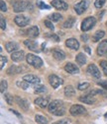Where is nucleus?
Listing matches in <instances>:
<instances>
[{"label": "nucleus", "mask_w": 107, "mask_h": 124, "mask_svg": "<svg viewBox=\"0 0 107 124\" xmlns=\"http://www.w3.org/2000/svg\"><path fill=\"white\" fill-rule=\"evenodd\" d=\"M49 112L57 115V116H63L66 114V106L65 103L59 101V100H55L49 103Z\"/></svg>", "instance_id": "f257e3e1"}, {"label": "nucleus", "mask_w": 107, "mask_h": 124, "mask_svg": "<svg viewBox=\"0 0 107 124\" xmlns=\"http://www.w3.org/2000/svg\"><path fill=\"white\" fill-rule=\"evenodd\" d=\"M12 6L14 12L19 13V12H24L29 7H31V3L29 1H26V0H16V1L12 3Z\"/></svg>", "instance_id": "f03ea898"}, {"label": "nucleus", "mask_w": 107, "mask_h": 124, "mask_svg": "<svg viewBox=\"0 0 107 124\" xmlns=\"http://www.w3.org/2000/svg\"><path fill=\"white\" fill-rule=\"evenodd\" d=\"M26 60H27V63L33 66L34 68H40L43 66V60L39 56H36L34 54H31V53L27 54Z\"/></svg>", "instance_id": "7ed1b4c3"}, {"label": "nucleus", "mask_w": 107, "mask_h": 124, "mask_svg": "<svg viewBox=\"0 0 107 124\" xmlns=\"http://www.w3.org/2000/svg\"><path fill=\"white\" fill-rule=\"evenodd\" d=\"M95 24H96V19L94 17H87L81 23V31L85 33L87 31L92 29Z\"/></svg>", "instance_id": "20e7f679"}, {"label": "nucleus", "mask_w": 107, "mask_h": 124, "mask_svg": "<svg viewBox=\"0 0 107 124\" xmlns=\"http://www.w3.org/2000/svg\"><path fill=\"white\" fill-rule=\"evenodd\" d=\"M69 112L72 116H79L86 112V109L80 104H73L69 108Z\"/></svg>", "instance_id": "39448f33"}, {"label": "nucleus", "mask_w": 107, "mask_h": 124, "mask_svg": "<svg viewBox=\"0 0 107 124\" xmlns=\"http://www.w3.org/2000/svg\"><path fill=\"white\" fill-rule=\"evenodd\" d=\"M88 6H89V1L88 0H83V1H80L74 5V11L78 15H81L88 8Z\"/></svg>", "instance_id": "423d86ee"}, {"label": "nucleus", "mask_w": 107, "mask_h": 124, "mask_svg": "<svg viewBox=\"0 0 107 124\" xmlns=\"http://www.w3.org/2000/svg\"><path fill=\"white\" fill-rule=\"evenodd\" d=\"M49 83H50V85H51L54 89H57V88H58L60 85L64 83V81L60 79V78H58L57 75L52 74V75L49 76Z\"/></svg>", "instance_id": "0eeeda50"}, {"label": "nucleus", "mask_w": 107, "mask_h": 124, "mask_svg": "<svg viewBox=\"0 0 107 124\" xmlns=\"http://www.w3.org/2000/svg\"><path fill=\"white\" fill-rule=\"evenodd\" d=\"M14 22L19 27H25L30 23V19L28 17L24 16V15H18V16L15 17Z\"/></svg>", "instance_id": "6e6552de"}, {"label": "nucleus", "mask_w": 107, "mask_h": 124, "mask_svg": "<svg viewBox=\"0 0 107 124\" xmlns=\"http://www.w3.org/2000/svg\"><path fill=\"white\" fill-rule=\"evenodd\" d=\"M52 6L55 7L56 9L58 10H63V11H66L68 8V5L67 2L63 1V0H53L51 2Z\"/></svg>", "instance_id": "1a4fd4ad"}, {"label": "nucleus", "mask_w": 107, "mask_h": 124, "mask_svg": "<svg viewBox=\"0 0 107 124\" xmlns=\"http://www.w3.org/2000/svg\"><path fill=\"white\" fill-rule=\"evenodd\" d=\"M87 72H88L91 76H92V77H94V78L100 79L101 74H100L99 69L96 67V65H94V64H89L88 67H87Z\"/></svg>", "instance_id": "9d476101"}, {"label": "nucleus", "mask_w": 107, "mask_h": 124, "mask_svg": "<svg viewBox=\"0 0 107 124\" xmlns=\"http://www.w3.org/2000/svg\"><path fill=\"white\" fill-rule=\"evenodd\" d=\"M65 70H66L68 73H69V74H78V73L79 72L78 67L76 66L75 64L71 63V62H68V63H67V64L65 65Z\"/></svg>", "instance_id": "9b49d317"}, {"label": "nucleus", "mask_w": 107, "mask_h": 124, "mask_svg": "<svg viewBox=\"0 0 107 124\" xmlns=\"http://www.w3.org/2000/svg\"><path fill=\"white\" fill-rule=\"evenodd\" d=\"M79 101L83 103H87V104H93L96 102V99L93 97V95H85V96H81L79 97Z\"/></svg>", "instance_id": "f8f14e48"}, {"label": "nucleus", "mask_w": 107, "mask_h": 124, "mask_svg": "<svg viewBox=\"0 0 107 124\" xmlns=\"http://www.w3.org/2000/svg\"><path fill=\"white\" fill-rule=\"evenodd\" d=\"M97 54L100 55V56L107 54V39L102 40L99 43L98 47H97Z\"/></svg>", "instance_id": "ddd939ff"}, {"label": "nucleus", "mask_w": 107, "mask_h": 124, "mask_svg": "<svg viewBox=\"0 0 107 124\" xmlns=\"http://www.w3.org/2000/svg\"><path fill=\"white\" fill-rule=\"evenodd\" d=\"M66 45L68 46V47L73 49V50H78L79 48V42L76 40L75 39H67Z\"/></svg>", "instance_id": "4468645a"}, {"label": "nucleus", "mask_w": 107, "mask_h": 124, "mask_svg": "<svg viewBox=\"0 0 107 124\" xmlns=\"http://www.w3.org/2000/svg\"><path fill=\"white\" fill-rule=\"evenodd\" d=\"M15 100H16V102L18 103V105L22 108L23 110H28L29 109V107H30V104H29V102H28V101H26L25 99H22V98H20V97H16L15 98Z\"/></svg>", "instance_id": "2eb2a0df"}, {"label": "nucleus", "mask_w": 107, "mask_h": 124, "mask_svg": "<svg viewBox=\"0 0 107 124\" xmlns=\"http://www.w3.org/2000/svg\"><path fill=\"white\" fill-rule=\"evenodd\" d=\"M23 80L27 81V82H28V83H30V84H39V83L41 82L40 78H38L37 76L32 75V74L25 75V76L23 77Z\"/></svg>", "instance_id": "dca6fc26"}, {"label": "nucleus", "mask_w": 107, "mask_h": 124, "mask_svg": "<svg viewBox=\"0 0 107 124\" xmlns=\"http://www.w3.org/2000/svg\"><path fill=\"white\" fill-rule=\"evenodd\" d=\"M53 56L55 59L57 60H59V61H62V60H65L66 59V53L63 51V50H60L58 48H55L53 49Z\"/></svg>", "instance_id": "f3484780"}, {"label": "nucleus", "mask_w": 107, "mask_h": 124, "mask_svg": "<svg viewBox=\"0 0 107 124\" xmlns=\"http://www.w3.org/2000/svg\"><path fill=\"white\" fill-rule=\"evenodd\" d=\"M35 103H36V105H38V106H40V107H42V108H46L47 106H49V100H48V98H43V97H41V98H37L36 100H35Z\"/></svg>", "instance_id": "a211bd4d"}, {"label": "nucleus", "mask_w": 107, "mask_h": 124, "mask_svg": "<svg viewBox=\"0 0 107 124\" xmlns=\"http://www.w3.org/2000/svg\"><path fill=\"white\" fill-rule=\"evenodd\" d=\"M5 48L8 52L13 53L15 51H17V49L19 48V44L17 42H14V41H9L5 44Z\"/></svg>", "instance_id": "6ab92c4d"}, {"label": "nucleus", "mask_w": 107, "mask_h": 124, "mask_svg": "<svg viewBox=\"0 0 107 124\" xmlns=\"http://www.w3.org/2000/svg\"><path fill=\"white\" fill-rule=\"evenodd\" d=\"M24 44L27 46V47L30 49V50H32V51H35V52H39L40 50L38 49V44L36 41L34 40H24Z\"/></svg>", "instance_id": "aec40b11"}, {"label": "nucleus", "mask_w": 107, "mask_h": 124, "mask_svg": "<svg viewBox=\"0 0 107 124\" xmlns=\"http://www.w3.org/2000/svg\"><path fill=\"white\" fill-rule=\"evenodd\" d=\"M26 35L29 38H36L39 35V28L37 26H33L31 28H29L28 30H26Z\"/></svg>", "instance_id": "412c9836"}, {"label": "nucleus", "mask_w": 107, "mask_h": 124, "mask_svg": "<svg viewBox=\"0 0 107 124\" xmlns=\"http://www.w3.org/2000/svg\"><path fill=\"white\" fill-rule=\"evenodd\" d=\"M24 57H25V53H24V51H15V52H13L12 54H11V59L13 60V61H15V62H20V61H22L23 59H24Z\"/></svg>", "instance_id": "4be33fe9"}, {"label": "nucleus", "mask_w": 107, "mask_h": 124, "mask_svg": "<svg viewBox=\"0 0 107 124\" xmlns=\"http://www.w3.org/2000/svg\"><path fill=\"white\" fill-rule=\"evenodd\" d=\"M22 72V68L16 66V65H12L9 67V69L7 70V74L8 75H14V74H19Z\"/></svg>", "instance_id": "5701e85b"}, {"label": "nucleus", "mask_w": 107, "mask_h": 124, "mask_svg": "<svg viewBox=\"0 0 107 124\" xmlns=\"http://www.w3.org/2000/svg\"><path fill=\"white\" fill-rule=\"evenodd\" d=\"M75 60H76V62H78V64L79 66H82L86 63V57L83 53H78L75 57Z\"/></svg>", "instance_id": "b1692460"}, {"label": "nucleus", "mask_w": 107, "mask_h": 124, "mask_svg": "<svg viewBox=\"0 0 107 124\" xmlns=\"http://www.w3.org/2000/svg\"><path fill=\"white\" fill-rule=\"evenodd\" d=\"M104 36H105V32H104V31H97V32L94 33V35L92 36V40L94 42H97L101 39H103Z\"/></svg>", "instance_id": "393cba45"}, {"label": "nucleus", "mask_w": 107, "mask_h": 124, "mask_svg": "<svg viewBox=\"0 0 107 124\" xmlns=\"http://www.w3.org/2000/svg\"><path fill=\"white\" fill-rule=\"evenodd\" d=\"M75 95V90L72 86H67L65 88V96L66 97H73Z\"/></svg>", "instance_id": "a878e982"}, {"label": "nucleus", "mask_w": 107, "mask_h": 124, "mask_svg": "<svg viewBox=\"0 0 107 124\" xmlns=\"http://www.w3.org/2000/svg\"><path fill=\"white\" fill-rule=\"evenodd\" d=\"M35 121L39 124H48L49 123V120L47 117H45L43 115H40V114H37L35 116Z\"/></svg>", "instance_id": "bb28decb"}, {"label": "nucleus", "mask_w": 107, "mask_h": 124, "mask_svg": "<svg viewBox=\"0 0 107 124\" xmlns=\"http://www.w3.org/2000/svg\"><path fill=\"white\" fill-rule=\"evenodd\" d=\"M74 23H75V18L74 17H69L65 23H64V28H66V29H69V28H71L73 25H74Z\"/></svg>", "instance_id": "cd10ccee"}, {"label": "nucleus", "mask_w": 107, "mask_h": 124, "mask_svg": "<svg viewBox=\"0 0 107 124\" xmlns=\"http://www.w3.org/2000/svg\"><path fill=\"white\" fill-rule=\"evenodd\" d=\"M49 19L52 20L53 22H58V21H59L60 19H62V15L58 14V13H54V14L50 15V16H49Z\"/></svg>", "instance_id": "c85d7f7f"}, {"label": "nucleus", "mask_w": 107, "mask_h": 124, "mask_svg": "<svg viewBox=\"0 0 107 124\" xmlns=\"http://www.w3.org/2000/svg\"><path fill=\"white\" fill-rule=\"evenodd\" d=\"M29 84L30 83H28L27 81H25V80H23V81H18L17 83H16V85L19 87V88H22L23 90H27L28 88H29Z\"/></svg>", "instance_id": "c756f323"}, {"label": "nucleus", "mask_w": 107, "mask_h": 124, "mask_svg": "<svg viewBox=\"0 0 107 124\" xmlns=\"http://www.w3.org/2000/svg\"><path fill=\"white\" fill-rule=\"evenodd\" d=\"M47 92V89H46L45 86H37L36 89H35V94H43V93H46Z\"/></svg>", "instance_id": "7c9ffc66"}, {"label": "nucleus", "mask_w": 107, "mask_h": 124, "mask_svg": "<svg viewBox=\"0 0 107 124\" xmlns=\"http://www.w3.org/2000/svg\"><path fill=\"white\" fill-rule=\"evenodd\" d=\"M99 64H100V67H101L102 71L104 72L105 76H107V61H105V60H101V61L99 62Z\"/></svg>", "instance_id": "2f4dec72"}, {"label": "nucleus", "mask_w": 107, "mask_h": 124, "mask_svg": "<svg viewBox=\"0 0 107 124\" xmlns=\"http://www.w3.org/2000/svg\"><path fill=\"white\" fill-rule=\"evenodd\" d=\"M4 98H5V101H6V102L8 103V104H13V101H14V99H13V96H11L10 94H5L4 95Z\"/></svg>", "instance_id": "473e14b6"}, {"label": "nucleus", "mask_w": 107, "mask_h": 124, "mask_svg": "<svg viewBox=\"0 0 107 124\" xmlns=\"http://www.w3.org/2000/svg\"><path fill=\"white\" fill-rule=\"evenodd\" d=\"M37 6L40 9H50V6H48L47 4H45L43 1H37Z\"/></svg>", "instance_id": "72a5a7b5"}, {"label": "nucleus", "mask_w": 107, "mask_h": 124, "mask_svg": "<svg viewBox=\"0 0 107 124\" xmlns=\"http://www.w3.org/2000/svg\"><path fill=\"white\" fill-rule=\"evenodd\" d=\"M7 82L5 81V80H1V86H0V88H1V89H0V91H1V93H2V94H4V91L7 89Z\"/></svg>", "instance_id": "f704fd0d"}, {"label": "nucleus", "mask_w": 107, "mask_h": 124, "mask_svg": "<svg viewBox=\"0 0 107 124\" xmlns=\"http://www.w3.org/2000/svg\"><path fill=\"white\" fill-rule=\"evenodd\" d=\"M104 4H105V0H96L94 2V5L96 8H101Z\"/></svg>", "instance_id": "c9c22d12"}, {"label": "nucleus", "mask_w": 107, "mask_h": 124, "mask_svg": "<svg viewBox=\"0 0 107 124\" xmlns=\"http://www.w3.org/2000/svg\"><path fill=\"white\" fill-rule=\"evenodd\" d=\"M88 87H89V84H88V83H81V84L78 85V89L79 91H84V90H86Z\"/></svg>", "instance_id": "e433bc0d"}, {"label": "nucleus", "mask_w": 107, "mask_h": 124, "mask_svg": "<svg viewBox=\"0 0 107 124\" xmlns=\"http://www.w3.org/2000/svg\"><path fill=\"white\" fill-rule=\"evenodd\" d=\"M45 25H46V27H48L50 30H52V31H54V25H53V23L52 22H50L49 20H46L45 21Z\"/></svg>", "instance_id": "4c0bfd02"}, {"label": "nucleus", "mask_w": 107, "mask_h": 124, "mask_svg": "<svg viewBox=\"0 0 107 124\" xmlns=\"http://www.w3.org/2000/svg\"><path fill=\"white\" fill-rule=\"evenodd\" d=\"M0 59H1V65H0V67H1V69H3V67H4L5 63L7 62V58H6L5 56L1 55V56H0Z\"/></svg>", "instance_id": "58836bf2"}, {"label": "nucleus", "mask_w": 107, "mask_h": 124, "mask_svg": "<svg viewBox=\"0 0 107 124\" xmlns=\"http://www.w3.org/2000/svg\"><path fill=\"white\" fill-rule=\"evenodd\" d=\"M0 5H1V11L2 12H6L7 11V7H6V4L3 0H0Z\"/></svg>", "instance_id": "ea45409f"}, {"label": "nucleus", "mask_w": 107, "mask_h": 124, "mask_svg": "<svg viewBox=\"0 0 107 124\" xmlns=\"http://www.w3.org/2000/svg\"><path fill=\"white\" fill-rule=\"evenodd\" d=\"M53 124H68V119H60V120H58Z\"/></svg>", "instance_id": "a19ab883"}, {"label": "nucleus", "mask_w": 107, "mask_h": 124, "mask_svg": "<svg viewBox=\"0 0 107 124\" xmlns=\"http://www.w3.org/2000/svg\"><path fill=\"white\" fill-rule=\"evenodd\" d=\"M6 29V22H5V19L1 16V30H5Z\"/></svg>", "instance_id": "79ce46f5"}, {"label": "nucleus", "mask_w": 107, "mask_h": 124, "mask_svg": "<svg viewBox=\"0 0 107 124\" xmlns=\"http://www.w3.org/2000/svg\"><path fill=\"white\" fill-rule=\"evenodd\" d=\"M102 88H104L105 90H107V81H104V82H99L98 83Z\"/></svg>", "instance_id": "37998d69"}, {"label": "nucleus", "mask_w": 107, "mask_h": 124, "mask_svg": "<svg viewBox=\"0 0 107 124\" xmlns=\"http://www.w3.org/2000/svg\"><path fill=\"white\" fill-rule=\"evenodd\" d=\"M81 40L82 41H87L88 40V36L86 35V34H83V35H81Z\"/></svg>", "instance_id": "c03bdc74"}, {"label": "nucleus", "mask_w": 107, "mask_h": 124, "mask_svg": "<svg viewBox=\"0 0 107 124\" xmlns=\"http://www.w3.org/2000/svg\"><path fill=\"white\" fill-rule=\"evenodd\" d=\"M51 38H52V39H54L56 41H58V40H59V39H58V36H56V35H52V36H51Z\"/></svg>", "instance_id": "a18cd8bd"}, {"label": "nucleus", "mask_w": 107, "mask_h": 124, "mask_svg": "<svg viewBox=\"0 0 107 124\" xmlns=\"http://www.w3.org/2000/svg\"><path fill=\"white\" fill-rule=\"evenodd\" d=\"M10 111H12V112H13L14 114H16L17 116H21V115H20V113H18V112H17L16 110H13V109H10Z\"/></svg>", "instance_id": "49530a36"}, {"label": "nucleus", "mask_w": 107, "mask_h": 124, "mask_svg": "<svg viewBox=\"0 0 107 124\" xmlns=\"http://www.w3.org/2000/svg\"><path fill=\"white\" fill-rule=\"evenodd\" d=\"M84 48H85V50L87 51V53H89V54H90V49H89V47H88V46H85Z\"/></svg>", "instance_id": "de8ad7c7"}, {"label": "nucleus", "mask_w": 107, "mask_h": 124, "mask_svg": "<svg viewBox=\"0 0 107 124\" xmlns=\"http://www.w3.org/2000/svg\"><path fill=\"white\" fill-rule=\"evenodd\" d=\"M104 116H105V117H107V113H106V114H105V115H104Z\"/></svg>", "instance_id": "09e8293b"}]
</instances>
